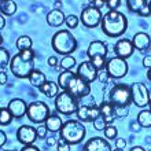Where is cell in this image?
Listing matches in <instances>:
<instances>
[{"label": "cell", "instance_id": "6da1fadb", "mask_svg": "<svg viewBox=\"0 0 151 151\" xmlns=\"http://www.w3.org/2000/svg\"><path fill=\"white\" fill-rule=\"evenodd\" d=\"M102 30L106 36L109 37H119L122 36L128 28V19L125 18L124 14L119 11H110L104 14L102 18Z\"/></svg>", "mask_w": 151, "mask_h": 151}, {"label": "cell", "instance_id": "7a4b0ae2", "mask_svg": "<svg viewBox=\"0 0 151 151\" xmlns=\"http://www.w3.org/2000/svg\"><path fill=\"white\" fill-rule=\"evenodd\" d=\"M10 69L18 78H29L35 70V54L32 50L17 54L10 63Z\"/></svg>", "mask_w": 151, "mask_h": 151}, {"label": "cell", "instance_id": "3957f363", "mask_svg": "<svg viewBox=\"0 0 151 151\" xmlns=\"http://www.w3.org/2000/svg\"><path fill=\"white\" fill-rule=\"evenodd\" d=\"M51 45L54 51L63 56H68L69 54L76 51L77 48V40L69 30H59L54 35L51 40Z\"/></svg>", "mask_w": 151, "mask_h": 151}, {"label": "cell", "instance_id": "277c9868", "mask_svg": "<svg viewBox=\"0 0 151 151\" xmlns=\"http://www.w3.org/2000/svg\"><path fill=\"white\" fill-rule=\"evenodd\" d=\"M85 127L83 124H80L78 121H68L63 124L62 129L59 131L60 139H63L65 142H68L69 144H77L85 137Z\"/></svg>", "mask_w": 151, "mask_h": 151}, {"label": "cell", "instance_id": "5b68a950", "mask_svg": "<svg viewBox=\"0 0 151 151\" xmlns=\"http://www.w3.org/2000/svg\"><path fill=\"white\" fill-rule=\"evenodd\" d=\"M87 55L89 58V62L92 63V66L99 72V70H103L104 66H106V55H107V45L103 43V41H92L89 44V47L87 50Z\"/></svg>", "mask_w": 151, "mask_h": 151}, {"label": "cell", "instance_id": "8992f818", "mask_svg": "<svg viewBox=\"0 0 151 151\" xmlns=\"http://www.w3.org/2000/svg\"><path fill=\"white\" fill-rule=\"evenodd\" d=\"M110 103H113L115 107H129L132 103V92L131 88L127 84H118L114 85L110 91Z\"/></svg>", "mask_w": 151, "mask_h": 151}, {"label": "cell", "instance_id": "52a82bcc", "mask_svg": "<svg viewBox=\"0 0 151 151\" xmlns=\"http://www.w3.org/2000/svg\"><path fill=\"white\" fill-rule=\"evenodd\" d=\"M55 107L63 115H72L74 113H77L78 102H77V98L72 96L69 92L63 91L58 93V96L55 98Z\"/></svg>", "mask_w": 151, "mask_h": 151}, {"label": "cell", "instance_id": "ba28073f", "mask_svg": "<svg viewBox=\"0 0 151 151\" xmlns=\"http://www.w3.org/2000/svg\"><path fill=\"white\" fill-rule=\"evenodd\" d=\"M26 117L35 124H43L50 117V107L44 102H33L28 106Z\"/></svg>", "mask_w": 151, "mask_h": 151}, {"label": "cell", "instance_id": "9c48e42d", "mask_svg": "<svg viewBox=\"0 0 151 151\" xmlns=\"http://www.w3.org/2000/svg\"><path fill=\"white\" fill-rule=\"evenodd\" d=\"M65 91L69 92L70 95L77 98V99H83V98L89 96V93H91V87L88 85V83H85V81H83V80L80 78L78 76H77V73H76L74 77L69 81L68 87H66Z\"/></svg>", "mask_w": 151, "mask_h": 151}, {"label": "cell", "instance_id": "30bf717a", "mask_svg": "<svg viewBox=\"0 0 151 151\" xmlns=\"http://www.w3.org/2000/svg\"><path fill=\"white\" fill-rule=\"evenodd\" d=\"M132 92V103H135L137 107H146L150 103V93L143 83H135L131 87Z\"/></svg>", "mask_w": 151, "mask_h": 151}, {"label": "cell", "instance_id": "8fae6325", "mask_svg": "<svg viewBox=\"0 0 151 151\" xmlns=\"http://www.w3.org/2000/svg\"><path fill=\"white\" fill-rule=\"evenodd\" d=\"M102 18L100 8H96L95 6H88L81 12V22L85 28H96L102 22Z\"/></svg>", "mask_w": 151, "mask_h": 151}, {"label": "cell", "instance_id": "7c38bea8", "mask_svg": "<svg viewBox=\"0 0 151 151\" xmlns=\"http://www.w3.org/2000/svg\"><path fill=\"white\" fill-rule=\"evenodd\" d=\"M106 72L113 78H122L128 73V63L125 62V59H121L118 56H115V58H111V59L107 60Z\"/></svg>", "mask_w": 151, "mask_h": 151}, {"label": "cell", "instance_id": "4fadbf2b", "mask_svg": "<svg viewBox=\"0 0 151 151\" xmlns=\"http://www.w3.org/2000/svg\"><path fill=\"white\" fill-rule=\"evenodd\" d=\"M76 114L84 122H93L100 115V109L96 104H80Z\"/></svg>", "mask_w": 151, "mask_h": 151}, {"label": "cell", "instance_id": "5bb4252c", "mask_svg": "<svg viewBox=\"0 0 151 151\" xmlns=\"http://www.w3.org/2000/svg\"><path fill=\"white\" fill-rule=\"evenodd\" d=\"M17 139L19 143L25 144V146H30L37 139V129L29 127V125H22L17 132Z\"/></svg>", "mask_w": 151, "mask_h": 151}, {"label": "cell", "instance_id": "9a60e30c", "mask_svg": "<svg viewBox=\"0 0 151 151\" xmlns=\"http://www.w3.org/2000/svg\"><path fill=\"white\" fill-rule=\"evenodd\" d=\"M98 70H96L93 66H92L91 62H88V60H85V62H83V63L78 66V69H77V76H78L80 78L83 80V81H85V83H92V81H95L96 78H98Z\"/></svg>", "mask_w": 151, "mask_h": 151}, {"label": "cell", "instance_id": "2e32d148", "mask_svg": "<svg viewBox=\"0 0 151 151\" xmlns=\"http://www.w3.org/2000/svg\"><path fill=\"white\" fill-rule=\"evenodd\" d=\"M133 50H135L133 43H132L129 39L118 40L117 44H115V47H114L115 55L118 56V58H121V59H127V58H129V56L133 54Z\"/></svg>", "mask_w": 151, "mask_h": 151}, {"label": "cell", "instance_id": "e0dca14e", "mask_svg": "<svg viewBox=\"0 0 151 151\" xmlns=\"http://www.w3.org/2000/svg\"><path fill=\"white\" fill-rule=\"evenodd\" d=\"M83 151H113L111 146L103 137H92L85 143Z\"/></svg>", "mask_w": 151, "mask_h": 151}, {"label": "cell", "instance_id": "ac0fdd59", "mask_svg": "<svg viewBox=\"0 0 151 151\" xmlns=\"http://www.w3.org/2000/svg\"><path fill=\"white\" fill-rule=\"evenodd\" d=\"M148 3L150 1H147V0H128L127 1L128 8L142 17H148L151 14Z\"/></svg>", "mask_w": 151, "mask_h": 151}, {"label": "cell", "instance_id": "d6986e66", "mask_svg": "<svg viewBox=\"0 0 151 151\" xmlns=\"http://www.w3.org/2000/svg\"><path fill=\"white\" fill-rule=\"evenodd\" d=\"M7 109L10 110V113L12 114V117L15 118H22L25 114H26V110H28V106L22 99H12L10 103H8Z\"/></svg>", "mask_w": 151, "mask_h": 151}, {"label": "cell", "instance_id": "ffe728a7", "mask_svg": "<svg viewBox=\"0 0 151 151\" xmlns=\"http://www.w3.org/2000/svg\"><path fill=\"white\" fill-rule=\"evenodd\" d=\"M132 43H133V47H135L136 50H139V51H147L148 48L151 47L150 36L144 32L136 33L133 40H132Z\"/></svg>", "mask_w": 151, "mask_h": 151}, {"label": "cell", "instance_id": "44dd1931", "mask_svg": "<svg viewBox=\"0 0 151 151\" xmlns=\"http://www.w3.org/2000/svg\"><path fill=\"white\" fill-rule=\"evenodd\" d=\"M100 115L104 118V121L107 124H113L114 122V119L117 118V115H115V107L114 104L110 103V102H103V103L100 104Z\"/></svg>", "mask_w": 151, "mask_h": 151}, {"label": "cell", "instance_id": "7402d4cb", "mask_svg": "<svg viewBox=\"0 0 151 151\" xmlns=\"http://www.w3.org/2000/svg\"><path fill=\"white\" fill-rule=\"evenodd\" d=\"M47 22L50 26L56 28V26H60L63 22H66V17H65L63 11H60V10H52L48 12Z\"/></svg>", "mask_w": 151, "mask_h": 151}, {"label": "cell", "instance_id": "603a6c76", "mask_svg": "<svg viewBox=\"0 0 151 151\" xmlns=\"http://www.w3.org/2000/svg\"><path fill=\"white\" fill-rule=\"evenodd\" d=\"M45 127H47L48 131L54 133V132H59L60 129H62L63 122H62V119L59 118V115L50 114V117H48L47 121H45Z\"/></svg>", "mask_w": 151, "mask_h": 151}, {"label": "cell", "instance_id": "cb8c5ba5", "mask_svg": "<svg viewBox=\"0 0 151 151\" xmlns=\"http://www.w3.org/2000/svg\"><path fill=\"white\" fill-rule=\"evenodd\" d=\"M58 87H59V85H56L54 81H45L39 89H40V92L44 93L47 98H56V96H58Z\"/></svg>", "mask_w": 151, "mask_h": 151}, {"label": "cell", "instance_id": "d4e9b609", "mask_svg": "<svg viewBox=\"0 0 151 151\" xmlns=\"http://www.w3.org/2000/svg\"><path fill=\"white\" fill-rule=\"evenodd\" d=\"M45 81H47L45 74H44L43 72H40V70H33L30 77H29V83H30V85L35 88H40Z\"/></svg>", "mask_w": 151, "mask_h": 151}, {"label": "cell", "instance_id": "484cf974", "mask_svg": "<svg viewBox=\"0 0 151 151\" xmlns=\"http://www.w3.org/2000/svg\"><path fill=\"white\" fill-rule=\"evenodd\" d=\"M0 10H1V14L3 15H12V14H15L17 11V4L15 1H12V0H1L0 1Z\"/></svg>", "mask_w": 151, "mask_h": 151}, {"label": "cell", "instance_id": "4316f807", "mask_svg": "<svg viewBox=\"0 0 151 151\" xmlns=\"http://www.w3.org/2000/svg\"><path fill=\"white\" fill-rule=\"evenodd\" d=\"M137 122L140 127L150 128L151 127V110H142L137 114Z\"/></svg>", "mask_w": 151, "mask_h": 151}, {"label": "cell", "instance_id": "83f0119b", "mask_svg": "<svg viewBox=\"0 0 151 151\" xmlns=\"http://www.w3.org/2000/svg\"><path fill=\"white\" fill-rule=\"evenodd\" d=\"M76 76V73H73L72 70H66V72H62L59 74V77H58V84H59V87L62 88V89H66V87H68L69 81L73 78Z\"/></svg>", "mask_w": 151, "mask_h": 151}, {"label": "cell", "instance_id": "f1b7e54d", "mask_svg": "<svg viewBox=\"0 0 151 151\" xmlns=\"http://www.w3.org/2000/svg\"><path fill=\"white\" fill-rule=\"evenodd\" d=\"M32 39L28 36H21L18 37V40H17V48L21 52L22 51H29L30 48H32Z\"/></svg>", "mask_w": 151, "mask_h": 151}, {"label": "cell", "instance_id": "f546056e", "mask_svg": "<svg viewBox=\"0 0 151 151\" xmlns=\"http://www.w3.org/2000/svg\"><path fill=\"white\" fill-rule=\"evenodd\" d=\"M59 63H60V68H62V70H63V72H66V70H70L72 68H74L76 59L73 58V56L68 55V56H63Z\"/></svg>", "mask_w": 151, "mask_h": 151}, {"label": "cell", "instance_id": "4dcf8cb0", "mask_svg": "<svg viewBox=\"0 0 151 151\" xmlns=\"http://www.w3.org/2000/svg\"><path fill=\"white\" fill-rule=\"evenodd\" d=\"M11 119H12V114L10 113V110L7 107H3L1 111H0V124L1 125H8L11 122Z\"/></svg>", "mask_w": 151, "mask_h": 151}, {"label": "cell", "instance_id": "1f68e13d", "mask_svg": "<svg viewBox=\"0 0 151 151\" xmlns=\"http://www.w3.org/2000/svg\"><path fill=\"white\" fill-rule=\"evenodd\" d=\"M106 125H107V122L104 121V118L102 115H99V117L93 121V128H95L96 131H104V129H106Z\"/></svg>", "mask_w": 151, "mask_h": 151}, {"label": "cell", "instance_id": "d6a6232c", "mask_svg": "<svg viewBox=\"0 0 151 151\" xmlns=\"http://www.w3.org/2000/svg\"><path fill=\"white\" fill-rule=\"evenodd\" d=\"M8 62H10V54L6 48H1L0 50V63H1V68L7 66Z\"/></svg>", "mask_w": 151, "mask_h": 151}, {"label": "cell", "instance_id": "836d02e7", "mask_svg": "<svg viewBox=\"0 0 151 151\" xmlns=\"http://www.w3.org/2000/svg\"><path fill=\"white\" fill-rule=\"evenodd\" d=\"M104 136H106V139H115V136H117V128L110 125V127H106L104 129Z\"/></svg>", "mask_w": 151, "mask_h": 151}, {"label": "cell", "instance_id": "e575fe53", "mask_svg": "<svg viewBox=\"0 0 151 151\" xmlns=\"http://www.w3.org/2000/svg\"><path fill=\"white\" fill-rule=\"evenodd\" d=\"M66 25H68L70 29L77 28V25H78V18H77L76 15H69V17H66Z\"/></svg>", "mask_w": 151, "mask_h": 151}, {"label": "cell", "instance_id": "d590c367", "mask_svg": "<svg viewBox=\"0 0 151 151\" xmlns=\"http://www.w3.org/2000/svg\"><path fill=\"white\" fill-rule=\"evenodd\" d=\"M128 114H129V107H115V115H117V118H125Z\"/></svg>", "mask_w": 151, "mask_h": 151}, {"label": "cell", "instance_id": "8d00e7d4", "mask_svg": "<svg viewBox=\"0 0 151 151\" xmlns=\"http://www.w3.org/2000/svg\"><path fill=\"white\" fill-rule=\"evenodd\" d=\"M58 151H70V144L63 139L58 140Z\"/></svg>", "mask_w": 151, "mask_h": 151}, {"label": "cell", "instance_id": "74e56055", "mask_svg": "<svg viewBox=\"0 0 151 151\" xmlns=\"http://www.w3.org/2000/svg\"><path fill=\"white\" fill-rule=\"evenodd\" d=\"M37 129V137H40V139H43V137H45V135H47V127L45 125H41L40 124V127L36 128Z\"/></svg>", "mask_w": 151, "mask_h": 151}, {"label": "cell", "instance_id": "f35d334b", "mask_svg": "<svg viewBox=\"0 0 151 151\" xmlns=\"http://www.w3.org/2000/svg\"><path fill=\"white\" fill-rule=\"evenodd\" d=\"M106 4L109 8H111V11H115V8H118L121 6V1L119 0H109Z\"/></svg>", "mask_w": 151, "mask_h": 151}, {"label": "cell", "instance_id": "ab89813d", "mask_svg": "<svg viewBox=\"0 0 151 151\" xmlns=\"http://www.w3.org/2000/svg\"><path fill=\"white\" fill-rule=\"evenodd\" d=\"M98 78H99V81H102V83H107L109 78H110V76H109V73L106 72V70H103V72H100L99 74H98Z\"/></svg>", "mask_w": 151, "mask_h": 151}, {"label": "cell", "instance_id": "60d3db41", "mask_svg": "<svg viewBox=\"0 0 151 151\" xmlns=\"http://www.w3.org/2000/svg\"><path fill=\"white\" fill-rule=\"evenodd\" d=\"M115 146H117V148H121V150H124V148H125V146H127V142H125V139L119 137V139L115 140Z\"/></svg>", "mask_w": 151, "mask_h": 151}, {"label": "cell", "instance_id": "b9f144b4", "mask_svg": "<svg viewBox=\"0 0 151 151\" xmlns=\"http://www.w3.org/2000/svg\"><path fill=\"white\" fill-rule=\"evenodd\" d=\"M143 66H144V68H147V69H151V55L144 56V59H143Z\"/></svg>", "mask_w": 151, "mask_h": 151}, {"label": "cell", "instance_id": "7bdbcfd3", "mask_svg": "<svg viewBox=\"0 0 151 151\" xmlns=\"http://www.w3.org/2000/svg\"><path fill=\"white\" fill-rule=\"evenodd\" d=\"M48 65H50L51 68H56V66H58V59H56L55 56H50V58H48Z\"/></svg>", "mask_w": 151, "mask_h": 151}, {"label": "cell", "instance_id": "ee69618b", "mask_svg": "<svg viewBox=\"0 0 151 151\" xmlns=\"http://www.w3.org/2000/svg\"><path fill=\"white\" fill-rule=\"evenodd\" d=\"M21 151H40V150L37 147H35V146H32V144H30V146H25V147L22 148Z\"/></svg>", "mask_w": 151, "mask_h": 151}, {"label": "cell", "instance_id": "f6af8a7d", "mask_svg": "<svg viewBox=\"0 0 151 151\" xmlns=\"http://www.w3.org/2000/svg\"><path fill=\"white\" fill-rule=\"evenodd\" d=\"M129 128H131L133 132H136V131H139V129H140V125H139V122H131Z\"/></svg>", "mask_w": 151, "mask_h": 151}, {"label": "cell", "instance_id": "bcb514c9", "mask_svg": "<svg viewBox=\"0 0 151 151\" xmlns=\"http://www.w3.org/2000/svg\"><path fill=\"white\" fill-rule=\"evenodd\" d=\"M0 136H1V140H0V146H4V144H6V140H7V137H6V133H4L3 131H0Z\"/></svg>", "mask_w": 151, "mask_h": 151}, {"label": "cell", "instance_id": "7dc6e473", "mask_svg": "<svg viewBox=\"0 0 151 151\" xmlns=\"http://www.w3.org/2000/svg\"><path fill=\"white\" fill-rule=\"evenodd\" d=\"M0 83H1V85H4V84L7 83V76H6L4 72H1V76H0Z\"/></svg>", "mask_w": 151, "mask_h": 151}, {"label": "cell", "instance_id": "c3c4849f", "mask_svg": "<svg viewBox=\"0 0 151 151\" xmlns=\"http://www.w3.org/2000/svg\"><path fill=\"white\" fill-rule=\"evenodd\" d=\"M104 1H100V0H95V1H93V6H95L96 8H100V7H103L104 6Z\"/></svg>", "mask_w": 151, "mask_h": 151}, {"label": "cell", "instance_id": "681fc988", "mask_svg": "<svg viewBox=\"0 0 151 151\" xmlns=\"http://www.w3.org/2000/svg\"><path fill=\"white\" fill-rule=\"evenodd\" d=\"M55 143H56V139L54 137V136H50V137L47 139V144H48V146H52V144H55Z\"/></svg>", "mask_w": 151, "mask_h": 151}, {"label": "cell", "instance_id": "f907efd6", "mask_svg": "<svg viewBox=\"0 0 151 151\" xmlns=\"http://www.w3.org/2000/svg\"><path fill=\"white\" fill-rule=\"evenodd\" d=\"M131 151H146L143 147H140V146H136V147H132Z\"/></svg>", "mask_w": 151, "mask_h": 151}, {"label": "cell", "instance_id": "816d5d0a", "mask_svg": "<svg viewBox=\"0 0 151 151\" xmlns=\"http://www.w3.org/2000/svg\"><path fill=\"white\" fill-rule=\"evenodd\" d=\"M4 24H6V21H4V17H1V18H0V29L4 28Z\"/></svg>", "mask_w": 151, "mask_h": 151}, {"label": "cell", "instance_id": "f5cc1de1", "mask_svg": "<svg viewBox=\"0 0 151 151\" xmlns=\"http://www.w3.org/2000/svg\"><path fill=\"white\" fill-rule=\"evenodd\" d=\"M147 78L151 81V69H148V72H147Z\"/></svg>", "mask_w": 151, "mask_h": 151}, {"label": "cell", "instance_id": "db71d44e", "mask_svg": "<svg viewBox=\"0 0 151 151\" xmlns=\"http://www.w3.org/2000/svg\"><path fill=\"white\" fill-rule=\"evenodd\" d=\"M114 151H124V150H121V148H115Z\"/></svg>", "mask_w": 151, "mask_h": 151}, {"label": "cell", "instance_id": "11a10c76", "mask_svg": "<svg viewBox=\"0 0 151 151\" xmlns=\"http://www.w3.org/2000/svg\"><path fill=\"white\" fill-rule=\"evenodd\" d=\"M148 104H150V110H151V99H150V103H148Z\"/></svg>", "mask_w": 151, "mask_h": 151}, {"label": "cell", "instance_id": "9f6ffc18", "mask_svg": "<svg viewBox=\"0 0 151 151\" xmlns=\"http://www.w3.org/2000/svg\"><path fill=\"white\" fill-rule=\"evenodd\" d=\"M148 6H150V10H151V1H150V3H148Z\"/></svg>", "mask_w": 151, "mask_h": 151}]
</instances>
